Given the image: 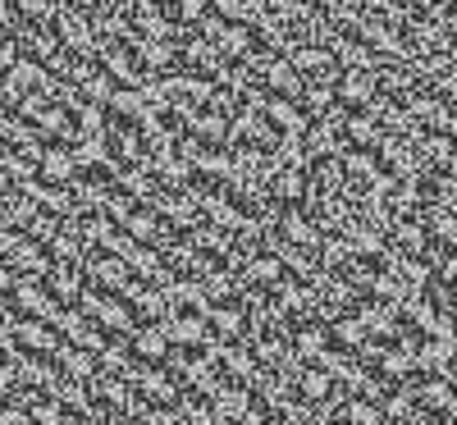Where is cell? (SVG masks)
<instances>
[{"label":"cell","instance_id":"cell-1","mask_svg":"<svg viewBox=\"0 0 457 425\" xmlns=\"http://www.w3.org/2000/svg\"><path fill=\"white\" fill-rule=\"evenodd\" d=\"M79 306H83V312H87L105 334H133V329H137V312H133V302H129V297H120V293H101V288H92V284H87V293L79 297Z\"/></svg>","mask_w":457,"mask_h":425},{"label":"cell","instance_id":"cell-2","mask_svg":"<svg viewBox=\"0 0 457 425\" xmlns=\"http://www.w3.org/2000/svg\"><path fill=\"white\" fill-rule=\"evenodd\" d=\"M10 302H14V312H19V316H37V321H51V325H55L60 306H64V302H55V297H51L46 279H32V275H19V284H14Z\"/></svg>","mask_w":457,"mask_h":425},{"label":"cell","instance_id":"cell-3","mask_svg":"<svg viewBox=\"0 0 457 425\" xmlns=\"http://www.w3.org/2000/svg\"><path fill=\"white\" fill-rule=\"evenodd\" d=\"M193 170H197L202 188H224L228 192V183L238 179V156H234V146H202Z\"/></svg>","mask_w":457,"mask_h":425},{"label":"cell","instance_id":"cell-4","mask_svg":"<svg viewBox=\"0 0 457 425\" xmlns=\"http://www.w3.org/2000/svg\"><path fill=\"white\" fill-rule=\"evenodd\" d=\"M179 64L193 69V73H206V79H220L228 60H224L220 42H211V37H202V32L193 28V37H187V42H179Z\"/></svg>","mask_w":457,"mask_h":425},{"label":"cell","instance_id":"cell-5","mask_svg":"<svg viewBox=\"0 0 457 425\" xmlns=\"http://www.w3.org/2000/svg\"><path fill=\"white\" fill-rule=\"evenodd\" d=\"M83 270H87V284L101 288V293H124V284L133 279L129 261H124V256H114V252H101V247L83 261Z\"/></svg>","mask_w":457,"mask_h":425},{"label":"cell","instance_id":"cell-6","mask_svg":"<svg viewBox=\"0 0 457 425\" xmlns=\"http://www.w3.org/2000/svg\"><path fill=\"white\" fill-rule=\"evenodd\" d=\"M101 69H105L120 88H142V83H146V69H142L137 51L124 46V42H105V46H101Z\"/></svg>","mask_w":457,"mask_h":425},{"label":"cell","instance_id":"cell-7","mask_svg":"<svg viewBox=\"0 0 457 425\" xmlns=\"http://www.w3.org/2000/svg\"><path fill=\"white\" fill-rule=\"evenodd\" d=\"M14 338H19L23 353H37V357H55L60 343H64L51 321H37V316H19L14 321Z\"/></svg>","mask_w":457,"mask_h":425},{"label":"cell","instance_id":"cell-8","mask_svg":"<svg viewBox=\"0 0 457 425\" xmlns=\"http://www.w3.org/2000/svg\"><path fill=\"white\" fill-rule=\"evenodd\" d=\"M334 92H338V105L343 110H366L370 96L379 92V79H375V69H343Z\"/></svg>","mask_w":457,"mask_h":425},{"label":"cell","instance_id":"cell-9","mask_svg":"<svg viewBox=\"0 0 457 425\" xmlns=\"http://www.w3.org/2000/svg\"><path fill=\"white\" fill-rule=\"evenodd\" d=\"M261 83H265V92H275V96H302L307 73H302L288 55H270L261 64Z\"/></svg>","mask_w":457,"mask_h":425},{"label":"cell","instance_id":"cell-10","mask_svg":"<svg viewBox=\"0 0 457 425\" xmlns=\"http://www.w3.org/2000/svg\"><path fill=\"white\" fill-rule=\"evenodd\" d=\"M338 165H343V179H348L353 188H370L379 174H385V161H379V151H370V146H343Z\"/></svg>","mask_w":457,"mask_h":425},{"label":"cell","instance_id":"cell-11","mask_svg":"<svg viewBox=\"0 0 457 425\" xmlns=\"http://www.w3.org/2000/svg\"><path fill=\"white\" fill-rule=\"evenodd\" d=\"M265 120L288 138H307V129H312V114L302 110V101L297 96H275V92H270V101H265Z\"/></svg>","mask_w":457,"mask_h":425},{"label":"cell","instance_id":"cell-12","mask_svg":"<svg viewBox=\"0 0 457 425\" xmlns=\"http://www.w3.org/2000/svg\"><path fill=\"white\" fill-rule=\"evenodd\" d=\"M297 398H307V403H329L334 412L343 407V394H338V379L325 371V366H302V375H297Z\"/></svg>","mask_w":457,"mask_h":425},{"label":"cell","instance_id":"cell-13","mask_svg":"<svg viewBox=\"0 0 457 425\" xmlns=\"http://www.w3.org/2000/svg\"><path fill=\"white\" fill-rule=\"evenodd\" d=\"M46 252H51V261H64V265H83L87 261V238L79 229V215L60 220V229H55V238L46 243Z\"/></svg>","mask_w":457,"mask_h":425},{"label":"cell","instance_id":"cell-14","mask_svg":"<svg viewBox=\"0 0 457 425\" xmlns=\"http://www.w3.org/2000/svg\"><path fill=\"white\" fill-rule=\"evenodd\" d=\"M243 284H252V288H261V293H270L284 275H288V265L275 256V252H247V261H243Z\"/></svg>","mask_w":457,"mask_h":425},{"label":"cell","instance_id":"cell-15","mask_svg":"<svg viewBox=\"0 0 457 425\" xmlns=\"http://www.w3.org/2000/svg\"><path fill=\"white\" fill-rule=\"evenodd\" d=\"M165 329H170V338H174L179 347H206V338L215 334L206 312H170Z\"/></svg>","mask_w":457,"mask_h":425},{"label":"cell","instance_id":"cell-16","mask_svg":"<svg viewBox=\"0 0 457 425\" xmlns=\"http://www.w3.org/2000/svg\"><path fill=\"white\" fill-rule=\"evenodd\" d=\"M46 288H51L55 302L79 306V297L87 293V270H83V265H64V261H55V265H51V275H46Z\"/></svg>","mask_w":457,"mask_h":425},{"label":"cell","instance_id":"cell-17","mask_svg":"<svg viewBox=\"0 0 457 425\" xmlns=\"http://www.w3.org/2000/svg\"><path fill=\"white\" fill-rule=\"evenodd\" d=\"M206 316H211L215 338H224V343H238V338L252 329V312H247L243 302H215Z\"/></svg>","mask_w":457,"mask_h":425},{"label":"cell","instance_id":"cell-18","mask_svg":"<svg viewBox=\"0 0 457 425\" xmlns=\"http://www.w3.org/2000/svg\"><path fill=\"white\" fill-rule=\"evenodd\" d=\"M165 297L174 312H211V293H206L202 275H174L165 284Z\"/></svg>","mask_w":457,"mask_h":425},{"label":"cell","instance_id":"cell-19","mask_svg":"<svg viewBox=\"0 0 457 425\" xmlns=\"http://www.w3.org/2000/svg\"><path fill=\"white\" fill-rule=\"evenodd\" d=\"M37 174H42L46 183H73V179H79V156H73V146L69 142H46V151H42V170H37Z\"/></svg>","mask_w":457,"mask_h":425},{"label":"cell","instance_id":"cell-20","mask_svg":"<svg viewBox=\"0 0 457 425\" xmlns=\"http://www.w3.org/2000/svg\"><path fill=\"white\" fill-rule=\"evenodd\" d=\"M343 133H348V146H379L385 142V120H379V114H370V110H348L343 114Z\"/></svg>","mask_w":457,"mask_h":425},{"label":"cell","instance_id":"cell-21","mask_svg":"<svg viewBox=\"0 0 457 425\" xmlns=\"http://www.w3.org/2000/svg\"><path fill=\"white\" fill-rule=\"evenodd\" d=\"M228 124H234V114H228V110L202 105V110L193 114V124H187V133L202 138L206 146H228Z\"/></svg>","mask_w":457,"mask_h":425},{"label":"cell","instance_id":"cell-22","mask_svg":"<svg viewBox=\"0 0 457 425\" xmlns=\"http://www.w3.org/2000/svg\"><path fill=\"white\" fill-rule=\"evenodd\" d=\"M329 325L325 321H307V325H293V353L302 357V362H320L325 353H329Z\"/></svg>","mask_w":457,"mask_h":425},{"label":"cell","instance_id":"cell-23","mask_svg":"<svg viewBox=\"0 0 457 425\" xmlns=\"http://www.w3.org/2000/svg\"><path fill=\"white\" fill-rule=\"evenodd\" d=\"M220 51H224V60L243 64V60H252V55L261 51V37H256L252 23H224V32H220Z\"/></svg>","mask_w":457,"mask_h":425},{"label":"cell","instance_id":"cell-24","mask_svg":"<svg viewBox=\"0 0 457 425\" xmlns=\"http://www.w3.org/2000/svg\"><path fill=\"white\" fill-rule=\"evenodd\" d=\"M5 261L19 270V275H32V279H46V275H51V265H55V261H51V252H46L42 243H32V238H23Z\"/></svg>","mask_w":457,"mask_h":425},{"label":"cell","instance_id":"cell-25","mask_svg":"<svg viewBox=\"0 0 457 425\" xmlns=\"http://www.w3.org/2000/svg\"><path fill=\"white\" fill-rule=\"evenodd\" d=\"M55 366H60V375H69V379H83V384H87V379L101 371L96 353H87V347H79V343H60Z\"/></svg>","mask_w":457,"mask_h":425},{"label":"cell","instance_id":"cell-26","mask_svg":"<svg viewBox=\"0 0 457 425\" xmlns=\"http://www.w3.org/2000/svg\"><path fill=\"white\" fill-rule=\"evenodd\" d=\"M366 338H370V334H366V325L357 321V312H343V316L329 321V343L338 347V353H357Z\"/></svg>","mask_w":457,"mask_h":425},{"label":"cell","instance_id":"cell-27","mask_svg":"<svg viewBox=\"0 0 457 425\" xmlns=\"http://www.w3.org/2000/svg\"><path fill=\"white\" fill-rule=\"evenodd\" d=\"M334 83L338 79H307V88H302V110L312 114V120H320V114H329L334 105H338V92H334Z\"/></svg>","mask_w":457,"mask_h":425},{"label":"cell","instance_id":"cell-28","mask_svg":"<svg viewBox=\"0 0 457 425\" xmlns=\"http://www.w3.org/2000/svg\"><path fill=\"white\" fill-rule=\"evenodd\" d=\"M5 73L14 79V88H23V92H42V88L51 83V64H42L37 55H19Z\"/></svg>","mask_w":457,"mask_h":425},{"label":"cell","instance_id":"cell-29","mask_svg":"<svg viewBox=\"0 0 457 425\" xmlns=\"http://www.w3.org/2000/svg\"><path fill=\"white\" fill-rule=\"evenodd\" d=\"M110 120L114 124H137L142 114H146V96H142V88H114V96H110Z\"/></svg>","mask_w":457,"mask_h":425},{"label":"cell","instance_id":"cell-30","mask_svg":"<svg viewBox=\"0 0 457 425\" xmlns=\"http://www.w3.org/2000/svg\"><path fill=\"white\" fill-rule=\"evenodd\" d=\"M28 416H32L37 425H64V421H69L73 412H69V407H60V403H55L51 394H37V398L28 403Z\"/></svg>","mask_w":457,"mask_h":425},{"label":"cell","instance_id":"cell-31","mask_svg":"<svg viewBox=\"0 0 457 425\" xmlns=\"http://www.w3.org/2000/svg\"><path fill=\"white\" fill-rule=\"evenodd\" d=\"M114 88H120V83H114V79H110V73H105V69H92V73H87V79L79 83V92H83V101H96V105H110V96H114Z\"/></svg>","mask_w":457,"mask_h":425},{"label":"cell","instance_id":"cell-32","mask_svg":"<svg viewBox=\"0 0 457 425\" xmlns=\"http://www.w3.org/2000/svg\"><path fill=\"white\" fill-rule=\"evenodd\" d=\"M211 10L215 14H224L228 23H256L265 10L256 5V0H211Z\"/></svg>","mask_w":457,"mask_h":425},{"label":"cell","instance_id":"cell-33","mask_svg":"<svg viewBox=\"0 0 457 425\" xmlns=\"http://www.w3.org/2000/svg\"><path fill=\"white\" fill-rule=\"evenodd\" d=\"M14 5L28 23H55V14H60V0H14Z\"/></svg>","mask_w":457,"mask_h":425},{"label":"cell","instance_id":"cell-34","mask_svg":"<svg viewBox=\"0 0 457 425\" xmlns=\"http://www.w3.org/2000/svg\"><path fill=\"white\" fill-rule=\"evenodd\" d=\"M55 229H60V215H51V211H37V215L28 220L23 234H28L32 243H42V247H46V243L55 238Z\"/></svg>","mask_w":457,"mask_h":425},{"label":"cell","instance_id":"cell-35","mask_svg":"<svg viewBox=\"0 0 457 425\" xmlns=\"http://www.w3.org/2000/svg\"><path fill=\"white\" fill-rule=\"evenodd\" d=\"M170 14H174L179 23H187V28H197V23L211 14V0H174Z\"/></svg>","mask_w":457,"mask_h":425},{"label":"cell","instance_id":"cell-36","mask_svg":"<svg viewBox=\"0 0 457 425\" xmlns=\"http://www.w3.org/2000/svg\"><path fill=\"white\" fill-rule=\"evenodd\" d=\"M19 23H23L19 5H14V0H0V37H14V32H19Z\"/></svg>","mask_w":457,"mask_h":425},{"label":"cell","instance_id":"cell-37","mask_svg":"<svg viewBox=\"0 0 457 425\" xmlns=\"http://www.w3.org/2000/svg\"><path fill=\"white\" fill-rule=\"evenodd\" d=\"M0 425H37V421H32L28 407H19V403H0Z\"/></svg>","mask_w":457,"mask_h":425}]
</instances>
